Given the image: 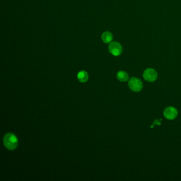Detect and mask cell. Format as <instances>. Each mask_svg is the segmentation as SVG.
I'll return each instance as SVG.
<instances>
[{"mask_svg": "<svg viewBox=\"0 0 181 181\" xmlns=\"http://www.w3.org/2000/svg\"><path fill=\"white\" fill-rule=\"evenodd\" d=\"M3 144L8 150H13L17 148L18 140L13 133H6L3 138Z\"/></svg>", "mask_w": 181, "mask_h": 181, "instance_id": "1", "label": "cell"}, {"mask_svg": "<svg viewBox=\"0 0 181 181\" xmlns=\"http://www.w3.org/2000/svg\"><path fill=\"white\" fill-rule=\"evenodd\" d=\"M77 78L80 82L85 83L88 80L89 76L88 73L85 70L79 71L77 75Z\"/></svg>", "mask_w": 181, "mask_h": 181, "instance_id": "6", "label": "cell"}, {"mask_svg": "<svg viewBox=\"0 0 181 181\" xmlns=\"http://www.w3.org/2000/svg\"><path fill=\"white\" fill-rule=\"evenodd\" d=\"M143 76L145 80L148 82H153L157 78V73L153 69H147L144 72Z\"/></svg>", "mask_w": 181, "mask_h": 181, "instance_id": "4", "label": "cell"}, {"mask_svg": "<svg viewBox=\"0 0 181 181\" xmlns=\"http://www.w3.org/2000/svg\"><path fill=\"white\" fill-rule=\"evenodd\" d=\"M177 114V110L175 108L171 106L166 108L164 111V115L168 119H175Z\"/></svg>", "mask_w": 181, "mask_h": 181, "instance_id": "5", "label": "cell"}, {"mask_svg": "<svg viewBox=\"0 0 181 181\" xmlns=\"http://www.w3.org/2000/svg\"><path fill=\"white\" fill-rule=\"evenodd\" d=\"M128 85L131 90L134 92H139L143 88V84L141 80L135 77L131 78L129 81Z\"/></svg>", "mask_w": 181, "mask_h": 181, "instance_id": "2", "label": "cell"}, {"mask_svg": "<svg viewBox=\"0 0 181 181\" xmlns=\"http://www.w3.org/2000/svg\"><path fill=\"white\" fill-rule=\"evenodd\" d=\"M102 40L105 44L111 42L113 40V35L110 31H105L102 35Z\"/></svg>", "mask_w": 181, "mask_h": 181, "instance_id": "7", "label": "cell"}, {"mask_svg": "<svg viewBox=\"0 0 181 181\" xmlns=\"http://www.w3.org/2000/svg\"><path fill=\"white\" fill-rule=\"evenodd\" d=\"M108 50L113 55L118 57L122 53V46L119 42H111L108 46Z\"/></svg>", "mask_w": 181, "mask_h": 181, "instance_id": "3", "label": "cell"}, {"mask_svg": "<svg viewBox=\"0 0 181 181\" xmlns=\"http://www.w3.org/2000/svg\"><path fill=\"white\" fill-rule=\"evenodd\" d=\"M116 77L119 81L121 82H126L129 80L128 74L124 71H119L116 74Z\"/></svg>", "mask_w": 181, "mask_h": 181, "instance_id": "8", "label": "cell"}]
</instances>
